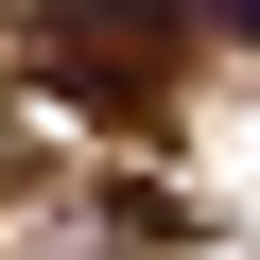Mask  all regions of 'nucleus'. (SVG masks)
<instances>
[{
  "mask_svg": "<svg viewBox=\"0 0 260 260\" xmlns=\"http://www.w3.org/2000/svg\"><path fill=\"white\" fill-rule=\"evenodd\" d=\"M35 87H70L87 121H156L174 104V0H70L35 35Z\"/></svg>",
  "mask_w": 260,
  "mask_h": 260,
  "instance_id": "1",
  "label": "nucleus"
},
{
  "mask_svg": "<svg viewBox=\"0 0 260 260\" xmlns=\"http://www.w3.org/2000/svg\"><path fill=\"white\" fill-rule=\"evenodd\" d=\"M225 35H260V0H225Z\"/></svg>",
  "mask_w": 260,
  "mask_h": 260,
  "instance_id": "2",
  "label": "nucleus"
}]
</instances>
